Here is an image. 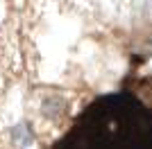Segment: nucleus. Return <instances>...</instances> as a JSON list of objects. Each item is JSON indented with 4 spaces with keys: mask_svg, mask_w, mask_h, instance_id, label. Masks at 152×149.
I'll list each match as a JSON object with an SVG mask.
<instances>
[{
    "mask_svg": "<svg viewBox=\"0 0 152 149\" xmlns=\"http://www.w3.org/2000/svg\"><path fill=\"white\" fill-rule=\"evenodd\" d=\"M9 140H12V145L16 149H27L34 145V133H32L30 124L23 122V120H18V122H14L12 127H9Z\"/></svg>",
    "mask_w": 152,
    "mask_h": 149,
    "instance_id": "obj_1",
    "label": "nucleus"
}]
</instances>
